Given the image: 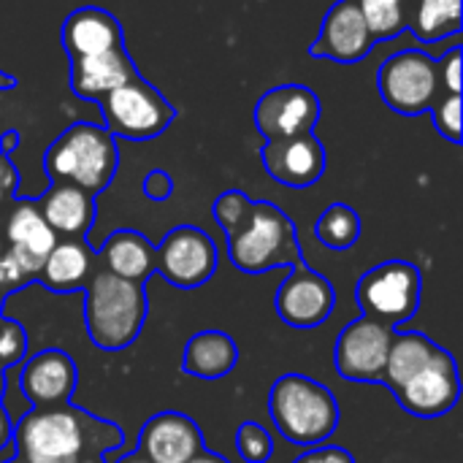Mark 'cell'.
Masks as SVG:
<instances>
[{
  "label": "cell",
  "instance_id": "cell-22",
  "mask_svg": "<svg viewBox=\"0 0 463 463\" xmlns=\"http://www.w3.org/2000/svg\"><path fill=\"white\" fill-rule=\"evenodd\" d=\"M100 260H103V271H109L119 279L136 282V285H144L155 274V266H157L152 241L144 233L130 231V228L114 231L103 241Z\"/></svg>",
  "mask_w": 463,
  "mask_h": 463
},
{
  "label": "cell",
  "instance_id": "cell-33",
  "mask_svg": "<svg viewBox=\"0 0 463 463\" xmlns=\"http://www.w3.org/2000/svg\"><path fill=\"white\" fill-rule=\"evenodd\" d=\"M461 46H453L439 62H437V73H439V84H442V92H450V95H461Z\"/></svg>",
  "mask_w": 463,
  "mask_h": 463
},
{
  "label": "cell",
  "instance_id": "cell-32",
  "mask_svg": "<svg viewBox=\"0 0 463 463\" xmlns=\"http://www.w3.org/2000/svg\"><path fill=\"white\" fill-rule=\"evenodd\" d=\"M27 353V334L19 323L0 317V369L16 366Z\"/></svg>",
  "mask_w": 463,
  "mask_h": 463
},
{
  "label": "cell",
  "instance_id": "cell-35",
  "mask_svg": "<svg viewBox=\"0 0 463 463\" xmlns=\"http://www.w3.org/2000/svg\"><path fill=\"white\" fill-rule=\"evenodd\" d=\"M30 277L19 269V263L11 258V252H3L0 255V293L8 296L14 293L16 288H22Z\"/></svg>",
  "mask_w": 463,
  "mask_h": 463
},
{
  "label": "cell",
  "instance_id": "cell-21",
  "mask_svg": "<svg viewBox=\"0 0 463 463\" xmlns=\"http://www.w3.org/2000/svg\"><path fill=\"white\" fill-rule=\"evenodd\" d=\"M35 203L54 236L84 239L95 222V198L73 184L52 182V187Z\"/></svg>",
  "mask_w": 463,
  "mask_h": 463
},
{
  "label": "cell",
  "instance_id": "cell-25",
  "mask_svg": "<svg viewBox=\"0 0 463 463\" xmlns=\"http://www.w3.org/2000/svg\"><path fill=\"white\" fill-rule=\"evenodd\" d=\"M439 345H434L426 334L410 331V334H393L388 361H385V374L383 383L396 393L412 374H418L434 355Z\"/></svg>",
  "mask_w": 463,
  "mask_h": 463
},
{
  "label": "cell",
  "instance_id": "cell-20",
  "mask_svg": "<svg viewBox=\"0 0 463 463\" xmlns=\"http://www.w3.org/2000/svg\"><path fill=\"white\" fill-rule=\"evenodd\" d=\"M5 233H8V241H11L8 252L19 263V269L30 279L38 277V271L43 266V258L57 244V236L46 225L43 214L38 212V203H33V201L30 203H19L11 212V217H8Z\"/></svg>",
  "mask_w": 463,
  "mask_h": 463
},
{
  "label": "cell",
  "instance_id": "cell-41",
  "mask_svg": "<svg viewBox=\"0 0 463 463\" xmlns=\"http://www.w3.org/2000/svg\"><path fill=\"white\" fill-rule=\"evenodd\" d=\"M16 87V79L5 71H0V90H14Z\"/></svg>",
  "mask_w": 463,
  "mask_h": 463
},
{
  "label": "cell",
  "instance_id": "cell-11",
  "mask_svg": "<svg viewBox=\"0 0 463 463\" xmlns=\"http://www.w3.org/2000/svg\"><path fill=\"white\" fill-rule=\"evenodd\" d=\"M393 396L402 404V410H407L415 418L448 415L461 399V377L456 358L448 350L437 347L431 361L418 374H412Z\"/></svg>",
  "mask_w": 463,
  "mask_h": 463
},
{
  "label": "cell",
  "instance_id": "cell-14",
  "mask_svg": "<svg viewBox=\"0 0 463 463\" xmlns=\"http://www.w3.org/2000/svg\"><path fill=\"white\" fill-rule=\"evenodd\" d=\"M266 174L293 190H304L320 182L326 174V149L315 133L266 141L260 149Z\"/></svg>",
  "mask_w": 463,
  "mask_h": 463
},
{
  "label": "cell",
  "instance_id": "cell-6",
  "mask_svg": "<svg viewBox=\"0 0 463 463\" xmlns=\"http://www.w3.org/2000/svg\"><path fill=\"white\" fill-rule=\"evenodd\" d=\"M423 274L410 260H385L369 269L355 288L358 307L364 317L383 326H404L420 309Z\"/></svg>",
  "mask_w": 463,
  "mask_h": 463
},
{
  "label": "cell",
  "instance_id": "cell-28",
  "mask_svg": "<svg viewBox=\"0 0 463 463\" xmlns=\"http://www.w3.org/2000/svg\"><path fill=\"white\" fill-rule=\"evenodd\" d=\"M355 3L366 19V27L372 33L374 43L399 35L410 22L412 0H355Z\"/></svg>",
  "mask_w": 463,
  "mask_h": 463
},
{
  "label": "cell",
  "instance_id": "cell-30",
  "mask_svg": "<svg viewBox=\"0 0 463 463\" xmlns=\"http://www.w3.org/2000/svg\"><path fill=\"white\" fill-rule=\"evenodd\" d=\"M250 209H252V201L241 190H228L214 201L212 214H214V222L220 225V231L228 236L247 220Z\"/></svg>",
  "mask_w": 463,
  "mask_h": 463
},
{
  "label": "cell",
  "instance_id": "cell-8",
  "mask_svg": "<svg viewBox=\"0 0 463 463\" xmlns=\"http://www.w3.org/2000/svg\"><path fill=\"white\" fill-rule=\"evenodd\" d=\"M377 87L388 109L404 117L429 111L442 95L437 60L420 49H404L391 54L380 68Z\"/></svg>",
  "mask_w": 463,
  "mask_h": 463
},
{
  "label": "cell",
  "instance_id": "cell-7",
  "mask_svg": "<svg viewBox=\"0 0 463 463\" xmlns=\"http://www.w3.org/2000/svg\"><path fill=\"white\" fill-rule=\"evenodd\" d=\"M111 136L128 141H149L168 130L176 111L165 95H160L141 73L128 84L111 90L98 100Z\"/></svg>",
  "mask_w": 463,
  "mask_h": 463
},
{
  "label": "cell",
  "instance_id": "cell-42",
  "mask_svg": "<svg viewBox=\"0 0 463 463\" xmlns=\"http://www.w3.org/2000/svg\"><path fill=\"white\" fill-rule=\"evenodd\" d=\"M117 463H152V461H146V458H144V456H141V453L136 450V453H130V456H125L122 461H117Z\"/></svg>",
  "mask_w": 463,
  "mask_h": 463
},
{
  "label": "cell",
  "instance_id": "cell-12",
  "mask_svg": "<svg viewBox=\"0 0 463 463\" xmlns=\"http://www.w3.org/2000/svg\"><path fill=\"white\" fill-rule=\"evenodd\" d=\"M320 119V98L301 84H279L260 95L255 106V128L266 141L312 133Z\"/></svg>",
  "mask_w": 463,
  "mask_h": 463
},
{
  "label": "cell",
  "instance_id": "cell-36",
  "mask_svg": "<svg viewBox=\"0 0 463 463\" xmlns=\"http://www.w3.org/2000/svg\"><path fill=\"white\" fill-rule=\"evenodd\" d=\"M171 193H174V182H171V176L165 171L155 168V171L146 174V179H144V195L149 201H168Z\"/></svg>",
  "mask_w": 463,
  "mask_h": 463
},
{
  "label": "cell",
  "instance_id": "cell-2",
  "mask_svg": "<svg viewBox=\"0 0 463 463\" xmlns=\"http://www.w3.org/2000/svg\"><path fill=\"white\" fill-rule=\"evenodd\" d=\"M149 315L144 285L119 279L109 271L90 274L84 285V326L95 347L119 353L144 331Z\"/></svg>",
  "mask_w": 463,
  "mask_h": 463
},
{
  "label": "cell",
  "instance_id": "cell-1",
  "mask_svg": "<svg viewBox=\"0 0 463 463\" xmlns=\"http://www.w3.org/2000/svg\"><path fill=\"white\" fill-rule=\"evenodd\" d=\"M11 442L27 463H79L122 445V431L79 407H33L14 426Z\"/></svg>",
  "mask_w": 463,
  "mask_h": 463
},
{
  "label": "cell",
  "instance_id": "cell-47",
  "mask_svg": "<svg viewBox=\"0 0 463 463\" xmlns=\"http://www.w3.org/2000/svg\"><path fill=\"white\" fill-rule=\"evenodd\" d=\"M0 301H3V293H0Z\"/></svg>",
  "mask_w": 463,
  "mask_h": 463
},
{
  "label": "cell",
  "instance_id": "cell-15",
  "mask_svg": "<svg viewBox=\"0 0 463 463\" xmlns=\"http://www.w3.org/2000/svg\"><path fill=\"white\" fill-rule=\"evenodd\" d=\"M374 46L366 19L355 0H339L323 19L317 41L309 46L312 57L334 60L342 65L361 62Z\"/></svg>",
  "mask_w": 463,
  "mask_h": 463
},
{
  "label": "cell",
  "instance_id": "cell-39",
  "mask_svg": "<svg viewBox=\"0 0 463 463\" xmlns=\"http://www.w3.org/2000/svg\"><path fill=\"white\" fill-rule=\"evenodd\" d=\"M16 144H19V133H16V130H8V133H3V136H0V155H8V152H14V149H16Z\"/></svg>",
  "mask_w": 463,
  "mask_h": 463
},
{
  "label": "cell",
  "instance_id": "cell-46",
  "mask_svg": "<svg viewBox=\"0 0 463 463\" xmlns=\"http://www.w3.org/2000/svg\"><path fill=\"white\" fill-rule=\"evenodd\" d=\"M0 255H3V244H0Z\"/></svg>",
  "mask_w": 463,
  "mask_h": 463
},
{
  "label": "cell",
  "instance_id": "cell-23",
  "mask_svg": "<svg viewBox=\"0 0 463 463\" xmlns=\"http://www.w3.org/2000/svg\"><path fill=\"white\" fill-rule=\"evenodd\" d=\"M90 274H92V252L84 244V239H65L57 241L52 252L43 258L38 279L52 293H76L84 290Z\"/></svg>",
  "mask_w": 463,
  "mask_h": 463
},
{
  "label": "cell",
  "instance_id": "cell-13",
  "mask_svg": "<svg viewBox=\"0 0 463 463\" xmlns=\"http://www.w3.org/2000/svg\"><path fill=\"white\" fill-rule=\"evenodd\" d=\"M336 307L334 285L309 269L307 263L296 266L277 290V315L290 328H317L323 326Z\"/></svg>",
  "mask_w": 463,
  "mask_h": 463
},
{
  "label": "cell",
  "instance_id": "cell-27",
  "mask_svg": "<svg viewBox=\"0 0 463 463\" xmlns=\"http://www.w3.org/2000/svg\"><path fill=\"white\" fill-rule=\"evenodd\" d=\"M315 236L320 239L323 247L328 250H350L361 239V217L353 206L347 203H331L315 225Z\"/></svg>",
  "mask_w": 463,
  "mask_h": 463
},
{
  "label": "cell",
  "instance_id": "cell-9",
  "mask_svg": "<svg viewBox=\"0 0 463 463\" xmlns=\"http://www.w3.org/2000/svg\"><path fill=\"white\" fill-rule=\"evenodd\" d=\"M155 274H160L179 290L206 285L214 277L220 260L214 239L195 225H176L174 231H168L160 247H155Z\"/></svg>",
  "mask_w": 463,
  "mask_h": 463
},
{
  "label": "cell",
  "instance_id": "cell-10",
  "mask_svg": "<svg viewBox=\"0 0 463 463\" xmlns=\"http://www.w3.org/2000/svg\"><path fill=\"white\" fill-rule=\"evenodd\" d=\"M393 342V328L377 320L361 317L342 328L336 339L334 364L347 383H383L388 350Z\"/></svg>",
  "mask_w": 463,
  "mask_h": 463
},
{
  "label": "cell",
  "instance_id": "cell-26",
  "mask_svg": "<svg viewBox=\"0 0 463 463\" xmlns=\"http://www.w3.org/2000/svg\"><path fill=\"white\" fill-rule=\"evenodd\" d=\"M407 27L426 43L456 35L461 30V0H412Z\"/></svg>",
  "mask_w": 463,
  "mask_h": 463
},
{
  "label": "cell",
  "instance_id": "cell-40",
  "mask_svg": "<svg viewBox=\"0 0 463 463\" xmlns=\"http://www.w3.org/2000/svg\"><path fill=\"white\" fill-rule=\"evenodd\" d=\"M187 463H231L225 456H220V453H214V450H201L193 461H187Z\"/></svg>",
  "mask_w": 463,
  "mask_h": 463
},
{
  "label": "cell",
  "instance_id": "cell-17",
  "mask_svg": "<svg viewBox=\"0 0 463 463\" xmlns=\"http://www.w3.org/2000/svg\"><path fill=\"white\" fill-rule=\"evenodd\" d=\"M203 448L201 429L182 412H157L138 434V453L152 463H187Z\"/></svg>",
  "mask_w": 463,
  "mask_h": 463
},
{
  "label": "cell",
  "instance_id": "cell-31",
  "mask_svg": "<svg viewBox=\"0 0 463 463\" xmlns=\"http://www.w3.org/2000/svg\"><path fill=\"white\" fill-rule=\"evenodd\" d=\"M461 95H450V92H442L437 98V103L429 109L431 117H434V125L439 130L442 138H448L450 144H461L463 130H461Z\"/></svg>",
  "mask_w": 463,
  "mask_h": 463
},
{
  "label": "cell",
  "instance_id": "cell-34",
  "mask_svg": "<svg viewBox=\"0 0 463 463\" xmlns=\"http://www.w3.org/2000/svg\"><path fill=\"white\" fill-rule=\"evenodd\" d=\"M293 463H355L353 453L336 445H317L309 448L307 453H301Z\"/></svg>",
  "mask_w": 463,
  "mask_h": 463
},
{
  "label": "cell",
  "instance_id": "cell-16",
  "mask_svg": "<svg viewBox=\"0 0 463 463\" xmlns=\"http://www.w3.org/2000/svg\"><path fill=\"white\" fill-rule=\"evenodd\" d=\"M24 399L43 410V407H62L71 404L76 385H79V366L65 350L49 347L35 353L19 377Z\"/></svg>",
  "mask_w": 463,
  "mask_h": 463
},
{
  "label": "cell",
  "instance_id": "cell-5",
  "mask_svg": "<svg viewBox=\"0 0 463 463\" xmlns=\"http://www.w3.org/2000/svg\"><path fill=\"white\" fill-rule=\"evenodd\" d=\"M228 258L241 274H266L279 266H301L296 222L271 201H252L247 220L228 233Z\"/></svg>",
  "mask_w": 463,
  "mask_h": 463
},
{
  "label": "cell",
  "instance_id": "cell-18",
  "mask_svg": "<svg viewBox=\"0 0 463 463\" xmlns=\"http://www.w3.org/2000/svg\"><path fill=\"white\" fill-rule=\"evenodd\" d=\"M62 49L71 60L95 57L122 46V24L114 14L98 5L76 8L62 22Z\"/></svg>",
  "mask_w": 463,
  "mask_h": 463
},
{
  "label": "cell",
  "instance_id": "cell-44",
  "mask_svg": "<svg viewBox=\"0 0 463 463\" xmlns=\"http://www.w3.org/2000/svg\"><path fill=\"white\" fill-rule=\"evenodd\" d=\"M3 391H5V380H3V369H0V399H3Z\"/></svg>",
  "mask_w": 463,
  "mask_h": 463
},
{
  "label": "cell",
  "instance_id": "cell-3",
  "mask_svg": "<svg viewBox=\"0 0 463 463\" xmlns=\"http://www.w3.org/2000/svg\"><path fill=\"white\" fill-rule=\"evenodd\" d=\"M119 168L114 136L95 122H73L43 155V171L52 182L73 184L92 198L103 193Z\"/></svg>",
  "mask_w": 463,
  "mask_h": 463
},
{
  "label": "cell",
  "instance_id": "cell-38",
  "mask_svg": "<svg viewBox=\"0 0 463 463\" xmlns=\"http://www.w3.org/2000/svg\"><path fill=\"white\" fill-rule=\"evenodd\" d=\"M11 437H14V423H11L8 412L3 410V404H0V450H5V448H8Z\"/></svg>",
  "mask_w": 463,
  "mask_h": 463
},
{
  "label": "cell",
  "instance_id": "cell-43",
  "mask_svg": "<svg viewBox=\"0 0 463 463\" xmlns=\"http://www.w3.org/2000/svg\"><path fill=\"white\" fill-rule=\"evenodd\" d=\"M79 463H103V453H90V456H84Z\"/></svg>",
  "mask_w": 463,
  "mask_h": 463
},
{
  "label": "cell",
  "instance_id": "cell-19",
  "mask_svg": "<svg viewBox=\"0 0 463 463\" xmlns=\"http://www.w3.org/2000/svg\"><path fill=\"white\" fill-rule=\"evenodd\" d=\"M136 76H138V71H136L125 43L111 52L95 54V57L71 60V90L81 100H100L103 95L128 84Z\"/></svg>",
  "mask_w": 463,
  "mask_h": 463
},
{
  "label": "cell",
  "instance_id": "cell-24",
  "mask_svg": "<svg viewBox=\"0 0 463 463\" xmlns=\"http://www.w3.org/2000/svg\"><path fill=\"white\" fill-rule=\"evenodd\" d=\"M239 361V347L231 334L225 331H198L190 336L184 355H182V369L198 380H222L236 369Z\"/></svg>",
  "mask_w": 463,
  "mask_h": 463
},
{
  "label": "cell",
  "instance_id": "cell-4",
  "mask_svg": "<svg viewBox=\"0 0 463 463\" xmlns=\"http://www.w3.org/2000/svg\"><path fill=\"white\" fill-rule=\"evenodd\" d=\"M269 412L277 431L298 448H317L339 429L334 393L307 374H282L271 385Z\"/></svg>",
  "mask_w": 463,
  "mask_h": 463
},
{
  "label": "cell",
  "instance_id": "cell-37",
  "mask_svg": "<svg viewBox=\"0 0 463 463\" xmlns=\"http://www.w3.org/2000/svg\"><path fill=\"white\" fill-rule=\"evenodd\" d=\"M16 184H19V174L14 163L8 160V155H0V195H14Z\"/></svg>",
  "mask_w": 463,
  "mask_h": 463
},
{
  "label": "cell",
  "instance_id": "cell-45",
  "mask_svg": "<svg viewBox=\"0 0 463 463\" xmlns=\"http://www.w3.org/2000/svg\"><path fill=\"white\" fill-rule=\"evenodd\" d=\"M5 463H27V461H24V458H19V456H14L11 461H5Z\"/></svg>",
  "mask_w": 463,
  "mask_h": 463
},
{
  "label": "cell",
  "instance_id": "cell-29",
  "mask_svg": "<svg viewBox=\"0 0 463 463\" xmlns=\"http://www.w3.org/2000/svg\"><path fill=\"white\" fill-rule=\"evenodd\" d=\"M236 450L241 461L269 463L274 456V439L263 426L247 420L236 429Z\"/></svg>",
  "mask_w": 463,
  "mask_h": 463
}]
</instances>
